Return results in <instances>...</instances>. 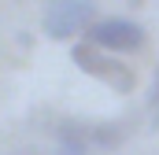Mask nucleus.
Here are the masks:
<instances>
[{
  "mask_svg": "<svg viewBox=\"0 0 159 155\" xmlns=\"http://www.w3.org/2000/svg\"><path fill=\"white\" fill-rule=\"evenodd\" d=\"M70 59H74V67H81L89 78L111 85L119 96L133 92V81H137V78H133V70L122 63L115 52H104V48H96V44H89V41H78V44L70 48Z\"/></svg>",
  "mask_w": 159,
  "mask_h": 155,
  "instance_id": "nucleus-1",
  "label": "nucleus"
},
{
  "mask_svg": "<svg viewBox=\"0 0 159 155\" xmlns=\"http://www.w3.org/2000/svg\"><path fill=\"white\" fill-rule=\"evenodd\" d=\"M41 22L52 41H70L74 33L89 30L96 22V4L93 0H48Z\"/></svg>",
  "mask_w": 159,
  "mask_h": 155,
  "instance_id": "nucleus-2",
  "label": "nucleus"
},
{
  "mask_svg": "<svg viewBox=\"0 0 159 155\" xmlns=\"http://www.w3.org/2000/svg\"><path fill=\"white\" fill-rule=\"evenodd\" d=\"M85 41L104 52H137L144 48V30L129 19H96L85 30Z\"/></svg>",
  "mask_w": 159,
  "mask_h": 155,
  "instance_id": "nucleus-3",
  "label": "nucleus"
},
{
  "mask_svg": "<svg viewBox=\"0 0 159 155\" xmlns=\"http://www.w3.org/2000/svg\"><path fill=\"white\" fill-rule=\"evenodd\" d=\"M59 155H89V140L81 126H63L59 129Z\"/></svg>",
  "mask_w": 159,
  "mask_h": 155,
  "instance_id": "nucleus-4",
  "label": "nucleus"
},
{
  "mask_svg": "<svg viewBox=\"0 0 159 155\" xmlns=\"http://www.w3.org/2000/svg\"><path fill=\"white\" fill-rule=\"evenodd\" d=\"M96 144L100 148H119L122 144V126H96Z\"/></svg>",
  "mask_w": 159,
  "mask_h": 155,
  "instance_id": "nucleus-5",
  "label": "nucleus"
},
{
  "mask_svg": "<svg viewBox=\"0 0 159 155\" xmlns=\"http://www.w3.org/2000/svg\"><path fill=\"white\" fill-rule=\"evenodd\" d=\"M152 100H159V74H156V85H152Z\"/></svg>",
  "mask_w": 159,
  "mask_h": 155,
  "instance_id": "nucleus-6",
  "label": "nucleus"
}]
</instances>
